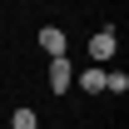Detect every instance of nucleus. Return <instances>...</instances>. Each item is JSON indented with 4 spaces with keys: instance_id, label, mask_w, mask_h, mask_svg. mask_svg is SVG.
<instances>
[{
    "instance_id": "obj_4",
    "label": "nucleus",
    "mask_w": 129,
    "mask_h": 129,
    "mask_svg": "<svg viewBox=\"0 0 129 129\" xmlns=\"http://www.w3.org/2000/svg\"><path fill=\"white\" fill-rule=\"evenodd\" d=\"M80 89H84V94H104V64L80 70Z\"/></svg>"
},
{
    "instance_id": "obj_6",
    "label": "nucleus",
    "mask_w": 129,
    "mask_h": 129,
    "mask_svg": "<svg viewBox=\"0 0 129 129\" xmlns=\"http://www.w3.org/2000/svg\"><path fill=\"white\" fill-rule=\"evenodd\" d=\"M10 129H40V114H35L30 104H20V109L10 114Z\"/></svg>"
},
{
    "instance_id": "obj_3",
    "label": "nucleus",
    "mask_w": 129,
    "mask_h": 129,
    "mask_svg": "<svg viewBox=\"0 0 129 129\" xmlns=\"http://www.w3.org/2000/svg\"><path fill=\"white\" fill-rule=\"evenodd\" d=\"M64 45H70V35H64L60 25H40V50H45L50 60H55V55H64Z\"/></svg>"
},
{
    "instance_id": "obj_1",
    "label": "nucleus",
    "mask_w": 129,
    "mask_h": 129,
    "mask_svg": "<svg viewBox=\"0 0 129 129\" xmlns=\"http://www.w3.org/2000/svg\"><path fill=\"white\" fill-rule=\"evenodd\" d=\"M114 55H119V35H114L109 25H104V30H94V35H89V60H94V64H109Z\"/></svg>"
},
{
    "instance_id": "obj_5",
    "label": "nucleus",
    "mask_w": 129,
    "mask_h": 129,
    "mask_svg": "<svg viewBox=\"0 0 129 129\" xmlns=\"http://www.w3.org/2000/svg\"><path fill=\"white\" fill-rule=\"evenodd\" d=\"M104 94H129V75L124 70H104Z\"/></svg>"
},
{
    "instance_id": "obj_2",
    "label": "nucleus",
    "mask_w": 129,
    "mask_h": 129,
    "mask_svg": "<svg viewBox=\"0 0 129 129\" xmlns=\"http://www.w3.org/2000/svg\"><path fill=\"white\" fill-rule=\"evenodd\" d=\"M70 84H75V64H70V55H55V60H50V89L64 94Z\"/></svg>"
}]
</instances>
